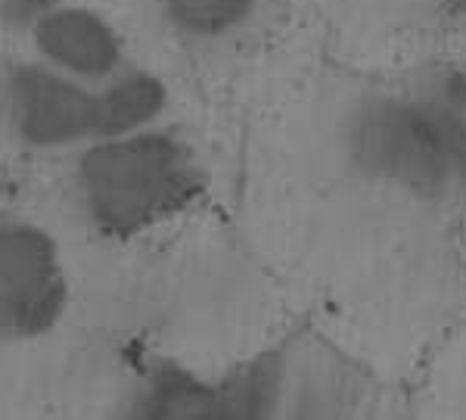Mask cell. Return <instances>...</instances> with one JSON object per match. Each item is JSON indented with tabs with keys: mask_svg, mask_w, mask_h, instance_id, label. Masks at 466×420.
I'll return each mask as SVG.
<instances>
[{
	"mask_svg": "<svg viewBox=\"0 0 466 420\" xmlns=\"http://www.w3.org/2000/svg\"><path fill=\"white\" fill-rule=\"evenodd\" d=\"M206 184L199 149L175 125L94 140L69 165L75 215L90 234L118 243L177 221L202 200Z\"/></svg>",
	"mask_w": 466,
	"mask_h": 420,
	"instance_id": "obj_1",
	"label": "cell"
},
{
	"mask_svg": "<svg viewBox=\"0 0 466 420\" xmlns=\"http://www.w3.org/2000/svg\"><path fill=\"white\" fill-rule=\"evenodd\" d=\"M292 355L296 340H280L218 374L149 367L100 420H277Z\"/></svg>",
	"mask_w": 466,
	"mask_h": 420,
	"instance_id": "obj_2",
	"label": "cell"
},
{
	"mask_svg": "<svg viewBox=\"0 0 466 420\" xmlns=\"http://www.w3.org/2000/svg\"><path fill=\"white\" fill-rule=\"evenodd\" d=\"M69 265L59 240L22 215H0V349L54 336L69 314Z\"/></svg>",
	"mask_w": 466,
	"mask_h": 420,
	"instance_id": "obj_3",
	"label": "cell"
},
{
	"mask_svg": "<svg viewBox=\"0 0 466 420\" xmlns=\"http://www.w3.org/2000/svg\"><path fill=\"white\" fill-rule=\"evenodd\" d=\"M323 26L360 54H392L389 66L451 56L466 37V0H311Z\"/></svg>",
	"mask_w": 466,
	"mask_h": 420,
	"instance_id": "obj_4",
	"label": "cell"
},
{
	"mask_svg": "<svg viewBox=\"0 0 466 420\" xmlns=\"http://www.w3.org/2000/svg\"><path fill=\"white\" fill-rule=\"evenodd\" d=\"M0 128L25 153L75 156L96 140L94 87L35 56L13 59L0 72Z\"/></svg>",
	"mask_w": 466,
	"mask_h": 420,
	"instance_id": "obj_5",
	"label": "cell"
},
{
	"mask_svg": "<svg viewBox=\"0 0 466 420\" xmlns=\"http://www.w3.org/2000/svg\"><path fill=\"white\" fill-rule=\"evenodd\" d=\"M25 37L37 63L87 87L103 85L125 66H131L122 26L100 6H90L85 0L59 6Z\"/></svg>",
	"mask_w": 466,
	"mask_h": 420,
	"instance_id": "obj_6",
	"label": "cell"
},
{
	"mask_svg": "<svg viewBox=\"0 0 466 420\" xmlns=\"http://www.w3.org/2000/svg\"><path fill=\"white\" fill-rule=\"evenodd\" d=\"M277 420H370L364 371L333 346H296Z\"/></svg>",
	"mask_w": 466,
	"mask_h": 420,
	"instance_id": "obj_7",
	"label": "cell"
},
{
	"mask_svg": "<svg viewBox=\"0 0 466 420\" xmlns=\"http://www.w3.org/2000/svg\"><path fill=\"white\" fill-rule=\"evenodd\" d=\"M274 0H153L156 22L187 50H218L243 41L265 22Z\"/></svg>",
	"mask_w": 466,
	"mask_h": 420,
	"instance_id": "obj_8",
	"label": "cell"
},
{
	"mask_svg": "<svg viewBox=\"0 0 466 420\" xmlns=\"http://www.w3.org/2000/svg\"><path fill=\"white\" fill-rule=\"evenodd\" d=\"M171 87L149 66H125L118 75L94 87L96 140L131 138L168 125Z\"/></svg>",
	"mask_w": 466,
	"mask_h": 420,
	"instance_id": "obj_9",
	"label": "cell"
},
{
	"mask_svg": "<svg viewBox=\"0 0 466 420\" xmlns=\"http://www.w3.org/2000/svg\"><path fill=\"white\" fill-rule=\"evenodd\" d=\"M66 4H72V0H0V26L28 35L44 16L56 13Z\"/></svg>",
	"mask_w": 466,
	"mask_h": 420,
	"instance_id": "obj_10",
	"label": "cell"
}]
</instances>
